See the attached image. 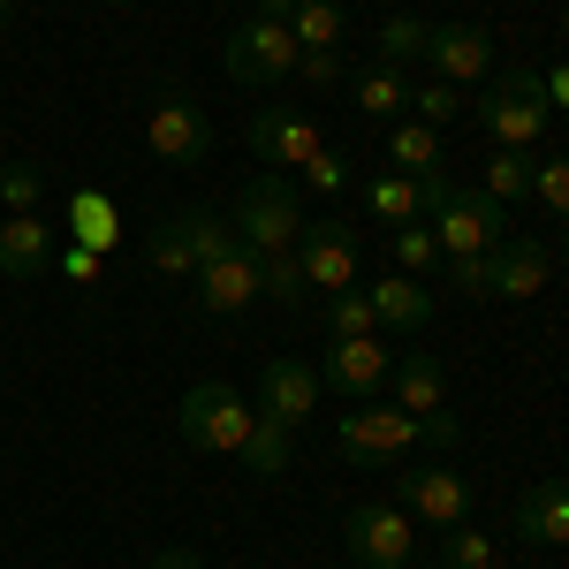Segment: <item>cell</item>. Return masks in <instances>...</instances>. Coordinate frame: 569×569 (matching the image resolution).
Segmentation results:
<instances>
[{"label":"cell","mask_w":569,"mask_h":569,"mask_svg":"<svg viewBox=\"0 0 569 569\" xmlns=\"http://www.w3.org/2000/svg\"><path fill=\"white\" fill-rule=\"evenodd\" d=\"M266 297V273H259V251H220L213 266H198V305L220 311V319H236V311H251Z\"/></svg>","instance_id":"5bb4252c"},{"label":"cell","mask_w":569,"mask_h":569,"mask_svg":"<svg viewBox=\"0 0 569 569\" xmlns=\"http://www.w3.org/2000/svg\"><path fill=\"white\" fill-rule=\"evenodd\" d=\"M144 144H152V160H168V168H198L206 152H213V122H206V107L190 99V91H160L152 99V114H144Z\"/></svg>","instance_id":"9c48e42d"},{"label":"cell","mask_w":569,"mask_h":569,"mask_svg":"<svg viewBox=\"0 0 569 569\" xmlns=\"http://www.w3.org/2000/svg\"><path fill=\"white\" fill-rule=\"evenodd\" d=\"M426 228H433L440 259H479V251H501L509 243V206H493L486 190H456L448 182V198L426 213Z\"/></svg>","instance_id":"8992f818"},{"label":"cell","mask_w":569,"mask_h":569,"mask_svg":"<svg viewBox=\"0 0 569 569\" xmlns=\"http://www.w3.org/2000/svg\"><path fill=\"white\" fill-rule=\"evenodd\" d=\"M365 297H372V319H380L388 335H426V327H433V289H426L418 273H380Z\"/></svg>","instance_id":"e0dca14e"},{"label":"cell","mask_w":569,"mask_h":569,"mask_svg":"<svg viewBox=\"0 0 569 569\" xmlns=\"http://www.w3.org/2000/svg\"><path fill=\"white\" fill-rule=\"evenodd\" d=\"M517 531H525L531 547H569V479L525 486L517 493Z\"/></svg>","instance_id":"44dd1931"},{"label":"cell","mask_w":569,"mask_h":569,"mask_svg":"<svg viewBox=\"0 0 569 569\" xmlns=\"http://www.w3.org/2000/svg\"><path fill=\"white\" fill-rule=\"evenodd\" d=\"M220 251H236V228L206 206H190V213H168L152 228V243H144V259L152 273H168V281H198V266H213Z\"/></svg>","instance_id":"277c9868"},{"label":"cell","mask_w":569,"mask_h":569,"mask_svg":"<svg viewBox=\"0 0 569 569\" xmlns=\"http://www.w3.org/2000/svg\"><path fill=\"white\" fill-rule=\"evenodd\" d=\"M259 273H266V297H273V305L305 311V266H297V251H273V259H259Z\"/></svg>","instance_id":"836d02e7"},{"label":"cell","mask_w":569,"mask_h":569,"mask_svg":"<svg viewBox=\"0 0 569 569\" xmlns=\"http://www.w3.org/2000/svg\"><path fill=\"white\" fill-rule=\"evenodd\" d=\"M426 69H433L440 84H479L486 69H493V39H486L479 23H433L426 31Z\"/></svg>","instance_id":"9a60e30c"},{"label":"cell","mask_w":569,"mask_h":569,"mask_svg":"<svg viewBox=\"0 0 569 569\" xmlns=\"http://www.w3.org/2000/svg\"><path fill=\"white\" fill-rule=\"evenodd\" d=\"M342 569H357V562H342Z\"/></svg>","instance_id":"681fc988"},{"label":"cell","mask_w":569,"mask_h":569,"mask_svg":"<svg viewBox=\"0 0 569 569\" xmlns=\"http://www.w3.org/2000/svg\"><path fill=\"white\" fill-rule=\"evenodd\" d=\"M319 144H327L319 122L297 114V107H259V114H251V152H259L266 168H305Z\"/></svg>","instance_id":"2e32d148"},{"label":"cell","mask_w":569,"mask_h":569,"mask_svg":"<svg viewBox=\"0 0 569 569\" xmlns=\"http://www.w3.org/2000/svg\"><path fill=\"white\" fill-rule=\"evenodd\" d=\"M152 569H206V562H198L190 547H160V555H152Z\"/></svg>","instance_id":"60d3db41"},{"label":"cell","mask_w":569,"mask_h":569,"mask_svg":"<svg viewBox=\"0 0 569 569\" xmlns=\"http://www.w3.org/2000/svg\"><path fill=\"white\" fill-rule=\"evenodd\" d=\"M319 327H327V342L380 335V319H372V297H365V289H335V297H319Z\"/></svg>","instance_id":"d4e9b609"},{"label":"cell","mask_w":569,"mask_h":569,"mask_svg":"<svg viewBox=\"0 0 569 569\" xmlns=\"http://www.w3.org/2000/svg\"><path fill=\"white\" fill-rule=\"evenodd\" d=\"M555 259H562V266H569V228H562V251H555Z\"/></svg>","instance_id":"ee69618b"},{"label":"cell","mask_w":569,"mask_h":569,"mask_svg":"<svg viewBox=\"0 0 569 569\" xmlns=\"http://www.w3.org/2000/svg\"><path fill=\"white\" fill-rule=\"evenodd\" d=\"M220 69H228V84H281V77H297V39H289V23H273V16H243L236 31H228V53H220Z\"/></svg>","instance_id":"52a82bcc"},{"label":"cell","mask_w":569,"mask_h":569,"mask_svg":"<svg viewBox=\"0 0 569 569\" xmlns=\"http://www.w3.org/2000/svg\"><path fill=\"white\" fill-rule=\"evenodd\" d=\"M8 16H16V0H0V31H8Z\"/></svg>","instance_id":"7bdbcfd3"},{"label":"cell","mask_w":569,"mask_h":569,"mask_svg":"<svg viewBox=\"0 0 569 569\" xmlns=\"http://www.w3.org/2000/svg\"><path fill=\"white\" fill-rule=\"evenodd\" d=\"M531 198H539L555 220H569V152H547V160L531 168Z\"/></svg>","instance_id":"d6a6232c"},{"label":"cell","mask_w":569,"mask_h":569,"mask_svg":"<svg viewBox=\"0 0 569 569\" xmlns=\"http://www.w3.org/2000/svg\"><path fill=\"white\" fill-rule=\"evenodd\" d=\"M297 266H305V289H311V297L357 289V266H365V236H357V220H305Z\"/></svg>","instance_id":"ba28073f"},{"label":"cell","mask_w":569,"mask_h":569,"mask_svg":"<svg viewBox=\"0 0 569 569\" xmlns=\"http://www.w3.org/2000/svg\"><path fill=\"white\" fill-rule=\"evenodd\" d=\"M365 213L388 228H410V220H426V190H418V176H380L365 182Z\"/></svg>","instance_id":"603a6c76"},{"label":"cell","mask_w":569,"mask_h":569,"mask_svg":"<svg viewBox=\"0 0 569 569\" xmlns=\"http://www.w3.org/2000/svg\"><path fill=\"white\" fill-rule=\"evenodd\" d=\"M53 266V228L39 213H8L0 220V273L8 281H39Z\"/></svg>","instance_id":"ffe728a7"},{"label":"cell","mask_w":569,"mask_h":569,"mask_svg":"<svg viewBox=\"0 0 569 569\" xmlns=\"http://www.w3.org/2000/svg\"><path fill=\"white\" fill-rule=\"evenodd\" d=\"M297 69H305V84H342V77H350L342 46H319V53H297Z\"/></svg>","instance_id":"f35d334b"},{"label":"cell","mask_w":569,"mask_h":569,"mask_svg":"<svg viewBox=\"0 0 569 569\" xmlns=\"http://www.w3.org/2000/svg\"><path fill=\"white\" fill-rule=\"evenodd\" d=\"M493 562H501V547H493V539H486L471 517L440 531V569H493Z\"/></svg>","instance_id":"f1b7e54d"},{"label":"cell","mask_w":569,"mask_h":569,"mask_svg":"<svg viewBox=\"0 0 569 569\" xmlns=\"http://www.w3.org/2000/svg\"><path fill=\"white\" fill-rule=\"evenodd\" d=\"M39 198H46V176L31 160H8V168H0V206H8V213H39Z\"/></svg>","instance_id":"e575fe53"},{"label":"cell","mask_w":569,"mask_h":569,"mask_svg":"<svg viewBox=\"0 0 569 569\" xmlns=\"http://www.w3.org/2000/svg\"><path fill=\"white\" fill-rule=\"evenodd\" d=\"M426 31H433V23H418V16H388V23H380V61H388V69L426 61Z\"/></svg>","instance_id":"4dcf8cb0"},{"label":"cell","mask_w":569,"mask_h":569,"mask_svg":"<svg viewBox=\"0 0 569 569\" xmlns=\"http://www.w3.org/2000/svg\"><path fill=\"white\" fill-rule=\"evenodd\" d=\"M463 114V91L456 84H440V77H426V84H410V122H456Z\"/></svg>","instance_id":"1f68e13d"},{"label":"cell","mask_w":569,"mask_h":569,"mask_svg":"<svg viewBox=\"0 0 569 569\" xmlns=\"http://www.w3.org/2000/svg\"><path fill=\"white\" fill-rule=\"evenodd\" d=\"M107 8H137V0H107Z\"/></svg>","instance_id":"7dc6e473"},{"label":"cell","mask_w":569,"mask_h":569,"mask_svg":"<svg viewBox=\"0 0 569 569\" xmlns=\"http://www.w3.org/2000/svg\"><path fill=\"white\" fill-rule=\"evenodd\" d=\"M342 547H350L357 569H402L418 555V531H410V517L395 501H357L342 517Z\"/></svg>","instance_id":"30bf717a"},{"label":"cell","mask_w":569,"mask_h":569,"mask_svg":"<svg viewBox=\"0 0 569 569\" xmlns=\"http://www.w3.org/2000/svg\"><path fill=\"white\" fill-rule=\"evenodd\" d=\"M182 440L190 448H206V456H243V440L259 426V402H243L236 388H220V380H198V388H182Z\"/></svg>","instance_id":"5b68a950"},{"label":"cell","mask_w":569,"mask_h":569,"mask_svg":"<svg viewBox=\"0 0 569 569\" xmlns=\"http://www.w3.org/2000/svg\"><path fill=\"white\" fill-rule=\"evenodd\" d=\"M395 388V410H410V418H440V402H448V372H440L433 350H402L388 372Z\"/></svg>","instance_id":"ac0fdd59"},{"label":"cell","mask_w":569,"mask_h":569,"mask_svg":"<svg viewBox=\"0 0 569 569\" xmlns=\"http://www.w3.org/2000/svg\"><path fill=\"white\" fill-rule=\"evenodd\" d=\"M61 266H69L77 281H91V273H99V259H91V251H61Z\"/></svg>","instance_id":"b9f144b4"},{"label":"cell","mask_w":569,"mask_h":569,"mask_svg":"<svg viewBox=\"0 0 569 569\" xmlns=\"http://www.w3.org/2000/svg\"><path fill=\"white\" fill-rule=\"evenodd\" d=\"M539 84H547V107H569V61H555Z\"/></svg>","instance_id":"ab89813d"},{"label":"cell","mask_w":569,"mask_h":569,"mask_svg":"<svg viewBox=\"0 0 569 569\" xmlns=\"http://www.w3.org/2000/svg\"><path fill=\"white\" fill-rule=\"evenodd\" d=\"M311 410H319V365H305V357H273V365L259 372V418L305 433Z\"/></svg>","instance_id":"4fadbf2b"},{"label":"cell","mask_w":569,"mask_h":569,"mask_svg":"<svg viewBox=\"0 0 569 569\" xmlns=\"http://www.w3.org/2000/svg\"><path fill=\"white\" fill-rule=\"evenodd\" d=\"M479 114V130L493 137V144H509V152H539V137H547V84L531 77V69H509V77H493L486 84V99L471 107Z\"/></svg>","instance_id":"3957f363"},{"label":"cell","mask_w":569,"mask_h":569,"mask_svg":"<svg viewBox=\"0 0 569 569\" xmlns=\"http://www.w3.org/2000/svg\"><path fill=\"white\" fill-rule=\"evenodd\" d=\"M395 372V350L380 342V335H350V342H327V357H319V388L350 395V402H372V395L388 388Z\"/></svg>","instance_id":"8fae6325"},{"label":"cell","mask_w":569,"mask_h":569,"mask_svg":"<svg viewBox=\"0 0 569 569\" xmlns=\"http://www.w3.org/2000/svg\"><path fill=\"white\" fill-rule=\"evenodd\" d=\"M395 509L410 517V525H463L471 517V479L463 471H395Z\"/></svg>","instance_id":"7c38bea8"},{"label":"cell","mask_w":569,"mask_h":569,"mask_svg":"<svg viewBox=\"0 0 569 569\" xmlns=\"http://www.w3.org/2000/svg\"><path fill=\"white\" fill-rule=\"evenodd\" d=\"M531 168H539V152H509V144H493L479 190L493 198V206H517V198H531Z\"/></svg>","instance_id":"cb8c5ba5"},{"label":"cell","mask_w":569,"mask_h":569,"mask_svg":"<svg viewBox=\"0 0 569 569\" xmlns=\"http://www.w3.org/2000/svg\"><path fill=\"white\" fill-rule=\"evenodd\" d=\"M342 182H350V160H342L335 144H319L305 160V190H342Z\"/></svg>","instance_id":"74e56055"},{"label":"cell","mask_w":569,"mask_h":569,"mask_svg":"<svg viewBox=\"0 0 569 569\" xmlns=\"http://www.w3.org/2000/svg\"><path fill=\"white\" fill-rule=\"evenodd\" d=\"M289 456H297V433H289V426H273V418H259V426H251V440H243V471L281 479V471H289Z\"/></svg>","instance_id":"83f0119b"},{"label":"cell","mask_w":569,"mask_h":569,"mask_svg":"<svg viewBox=\"0 0 569 569\" xmlns=\"http://www.w3.org/2000/svg\"><path fill=\"white\" fill-rule=\"evenodd\" d=\"M402 569H440V562H418V555H410V562H402Z\"/></svg>","instance_id":"f6af8a7d"},{"label":"cell","mask_w":569,"mask_h":569,"mask_svg":"<svg viewBox=\"0 0 569 569\" xmlns=\"http://www.w3.org/2000/svg\"><path fill=\"white\" fill-rule=\"evenodd\" d=\"M388 251H395V273H440V243H433V228L426 220H410V228H395L388 236Z\"/></svg>","instance_id":"f546056e"},{"label":"cell","mask_w":569,"mask_h":569,"mask_svg":"<svg viewBox=\"0 0 569 569\" xmlns=\"http://www.w3.org/2000/svg\"><path fill=\"white\" fill-rule=\"evenodd\" d=\"M562 479H569V456H562Z\"/></svg>","instance_id":"c3c4849f"},{"label":"cell","mask_w":569,"mask_h":569,"mask_svg":"<svg viewBox=\"0 0 569 569\" xmlns=\"http://www.w3.org/2000/svg\"><path fill=\"white\" fill-rule=\"evenodd\" d=\"M388 160L402 168V176H433V168H440V130H433V122H395Z\"/></svg>","instance_id":"4316f807"},{"label":"cell","mask_w":569,"mask_h":569,"mask_svg":"<svg viewBox=\"0 0 569 569\" xmlns=\"http://www.w3.org/2000/svg\"><path fill=\"white\" fill-rule=\"evenodd\" d=\"M547 273H555L547 243H539V236H509V243L493 251V297L525 305V297H539V289H547Z\"/></svg>","instance_id":"d6986e66"},{"label":"cell","mask_w":569,"mask_h":569,"mask_svg":"<svg viewBox=\"0 0 569 569\" xmlns=\"http://www.w3.org/2000/svg\"><path fill=\"white\" fill-rule=\"evenodd\" d=\"M289 39H297V53L342 46V0H297V16H289Z\"/></svg>","instance_id":"484cf974"},{"label":"cell","mask_w":569,"mask_h":569,"mask_svg":"<svg viewBox=\"0 0 569 569\" xmlns=\"http://www.w3.org/2000/svg\"><path fill=\"white\" fill-rule=\"evenodd\" d=\"M77 236H84V251H107L114 243V206L107 198H77Z\"/></svg>","instance_id":"8d00e7d4"},{"label":"cell","mask_w":569,"mask_h":569,"mask_svg":"<svg viewBox=\"0 0 569 569\" xmlns=\"http://www.w3.org/2000/svg\"><path fill=\"white\" fill-rule=\"evenodd\" d=\"M440 273H448L456 297H493V251H479V259H440Z\"/></svg>","instance_id":"d590c367"},{"label":"cell","mask_w":569,"mask_h":569,"mask_svg":"<svg viewBox=\"0 0 569 569\" xmlns=\"http://www.w3.org/2000/svg\"><path fill=\"white\" fill-rule=\"evenodd\" d=\"M562 46H569V0H562Z\"/></svg>","instance_id":"bcb514c9"},{"label":"cell","mask_w":569,"mask_h":569,"mask_svg":"<svg viewBox=\"0 0 569 569\" xmlns=\"http://www.w3.org/2000/svg\"><path fill=\"white\" fill-rule=\"evenodd\" d=\"M418 440L456 448V418H448V410H440V418H410V410H395V402H357V410H342V426H335V448H342L350 463H402Z\"/></svg>","instance_id":"6da1fadb"},{"label":"cell","mask_w":569,"mask_h":569,"mask_svg":"<svg viewBox=\"0 0 569 569\" xmlns=\"http://www.w3.org/2000/svg\"><path fill=\"white\" fill-rule=\"evenodd\" d=\"M350 99H357L365 122H395L410 107V77L388 69V61H365V69H350Z\"/></svg>","instance_id":"7402d4cb"},{"label":"cell","mask_w":569,"mask_h":569,"mask_svg":"<svg viewBox=\"0 0 569 569\" xmlns=\"http://www.w3.org/2000/svg\"><path fill=\"white\" fill-rule=\"evenodd\" d=\"M236 243L243 251H259V259H273V251H297L305 243V190L281 176V168H266V176L243 182V198H236Z\"/></svg>","instance_id":"7a4b0ae2"}]
</instances>
